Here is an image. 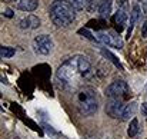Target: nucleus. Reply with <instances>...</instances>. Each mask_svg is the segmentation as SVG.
Wrapping results in <instances>:
<instances>
[{
  "mask_svg": "<svg viewBox=\"0 0 147 139\" xmlns=\"http://www.w3.org/2000/svg\"><path fill=\"white\" fill-rule=\"evenodd\" d=\"M90 69H92V65H90L89 59L83 55H76L59 66V69L56 72V78L61 83H70L77 76L89 73Z\"/></svg>",
  "mask_w": 147,
  "mask_h": 139,
  "instance_id": "f257e3e1",
  "label": "nucleus"
},
{
  "mask_svg": "<svg viewBox=\"0 0 147 139\" xmlns=\"http://www.w3.org/2000/svg\"><path fill=\"white\" fill-rule=\"evenodd\" d=\"M50 20L56 26H67L76 19V9L67 0H54L49 10Z\"/></svg>",
  "mask_w": 147,
  "mask_h": 139,
  "instance_id": "f03ea898",
  "label": "nucleus"
},
{
  "mask_svg": "<svg viewBox=\"0 0 147 139\" xmlns=\"http://www.w3.org/2000/svg\"><path fill=\"white\" fill-rule=\"evenodd\" d=\"M76 105L83 116H92L98 109L97 93L92 88H82L76 93Z\"/></svg>",
  "mask_w": 147,
  "mask_h": 139,
  "instance_id": "7ed1b4c3",
  "label": "nucleus"
},
{
  "mask_svg": "<svg viewBox=\"0 0 147 139\" xmlns=\"http://www.w3.org/2000/svg\"><path fill=\"white\" fill-rule=\"evenodd\" d=\"M96 40L103 43L107 47H116V49H121L123 47V40L120 37V35L114 30H101V32H96L94 35Z\"/></svg>",
  "mask_w": 147,
  "mask_h": 139,
  "instance_id": "20e7f679",
  "label": "nucleus"
},
{
  "mask_svg": "<svg viewBox=\"0 0 147 139\" xmlns=\"http://www.w3.org/2000/svg\"><path fill=\"white\" fill-rule=\"evenodd\" d=\"M129 85L127 82L119 79V80H114L111 82L107 88H106V96L109 99H121L124 96L129 95Z\"/></svg>",
  "mask_w": 147,
  "mask_h": 139,
  "instance_id": "39448f33",
  "label": "nucleus"
},
{
  "mask_svg": "<svg viewBox=\"0 0 147 139\" xmlns=\"http://www.w3.org/2000/svg\"><path fill=\"white\" fill-rule=\"evenodd\" d=\"M53 40L49 35H39L34 40H33V47H34V52L39 53V55H49L50 52L53 50Z\"/></svg>",
  "mask_w": 147,
  "mask_h": 139,
  "instance_id": "423d86ee",
  "label": "nucleus"
},
{
  "mask_svg": "<svg viewBox=\"0 0 147 139\" xmlns=\"http://www.w3.org/2000/svg\"><path fill=\"white\" fill-rule=\"evenodd\" d=\"M126 105L123 103L121 99H110L106 105V113L110 116V118H114V119H120L121 115H123V110H124Z\"/></svg>",
  "mask_w": 147,
  "mask_h": 139,
  "instance_id": "0eeeda50",
  "label": "nucleus"
},
{
  "mask_svg": "<svg viewBox=\"0 0 147 139\" xmlns=\"http://www.w3.org/2000/svg\"><path fill=\"white\" fill-rule=\"evenodd\" d=\"M19 26L23 30H33V29H37L40 26V19L34 14H29L27 17H23L20 20Z\"/></svg>",
  "mask_w": 147,
  "mask_h": 139,
  "instance_id": "6e6552de",
  "label": "nucleus"
},
{
  "mask_svg": "<svg viewBox=\"0 0 147 139\" xmlns=\"http://www.w3.org/2000/svg\"><path fill=\"white\" fill-rule=\"evenodd\" d=\"M140 14H142L140 6H139V4H134L133 9H131V13H130V26H129V29H127V37H130L134 25H136V23L139 22V19H140Z\"/></svg>",
  "mask_w": 147,
  "mask_h": 139,
  "instance_id": "1a4fd4ad",
  "label": "nucleus"
},
{
  "mask_svg": "<svg viewBox=\"0 0 147 139\" xmlns=\"http://www.w3.org/2000/svg\"><path fill=\"white\" fill-rule=\"evenodd\" d=\"M39 7L37 0H20L17 3V9L22 12H34Z\"/></svg>",
  "mask_w": 147,
  "mask_h": 139,
  "instance_id": "9d476101",
  "label": "nucleus"
},
{
  "mask_svg": "<svg viewBox=\"0 0 147 139\" xmlns=\"http://www.w3.org/2000/svg\"><path fill=\"white\" fill-rule=\"evenodd\" d=\"M111 4H113V0H100L98 3V13L103 19H107L111 13Z\"/></svg>",
  "mask_w": 147,
  "mask_h": 139,
  "instance_id": "9b49d317",
  "label": "nucleus"
},
{
  "mask_svg": "<svg viewBox=\"0 0 147 139\" xmlns=\"http://www.w3.org/2000/svg\"><path fill=\"white\" fill-rule=\"evenodd\" d=\"M136 110H137V103H136V102H131V103L126 105V108H124L123 115H121L120 119H121V121H130V118L134 116Z\"/></svg>",
  "mask_w": 147,
  "mask_h": 139,
  "instance_id": "f8f14e48",
  "label": "nucleus"
},
{
  "mask_svg": "<svg viewBox=\"0 0 147 139\" xmlns=\"http://www.w3.org/2000/svg\"><path fill=\"white\" fill-rule=\"evenodd\" d=\"M101 55H103L106 59H109V60H110V62H111V63L116 66V67H119V69H123V66H121V63L119 62V59H117V57H116V56H114V55L110 52V50H107L106 47H101Z\"/></svg>",
  "mask_w": 147,
  "mask_h": 139,
  "instance_id": "ddd939ff",
  "label": "nucleus"
},
{
  "mask_svg": "<svg viewBox=\"0 0 147 139\" xmlns=\"http://www.w3.org/2000/svg\"><path fill=\"white\" fill-rule=\"evenodd\" d=\"M114 19H116V23H117V25H120V26H124V25H126V22H127V19H129V14H127V12H126V10L117 9Z\"/></svg>",
  "mask_w": 147,
  "mask_h": 139,
  "instance_id": "4468645a",
  "label": "nucleus"
},
{
  "mask_svg": "<svg viewBox=\"0 0 147 139\" xmlns=\"http://www.w3.org/2000/svg\"><path fill=\"white\" fill-rule=\"evenodd\" d=\"M137 132H139V121H137V118H133V119L130 121V125H129L127 134H129L130 138H133V136L137 135Z\"/></svg>",
  "mask_w": 147,
  "mask_h": 139,
  "instance_id": "2eb2a0df",
  "label": "nucleus"
},
{
  "mask_svg": "<svg viewBox=\"0 0 147 139\" xmlns=\"http://www.w3.org/2000/svg\"><path fill=\"white\" fill-rule=\"evenodd\" d=\"M14 53H16V49H14V47L1 46V49H0V56H1V59H10V57L14 56Z\"/></svg>",
  "mask_w": 147,
  "mask_h": 139,
  "instance_id": "dca6fc26",
  "label": "nucleus"
},
{
  "mask_svg": "<svg viewBox=\"0 0 147 139\" xmlns=\"http://www.w3.org/2000/svg\"><path fill=\"white\" fill-rule=\"evenodd\" d=\"M76 10H83L86 9V0H67Z\"/></svg>",
  "mask_w": 147,
  "mask_h": 139,
  "instance_id": "f3484780",
  "label": "nucleus"
},
{
  "mask_svg": "<svg viewBox=\"0 0 147 139\" xmlns=\"http://www.w3.org/2000/svg\"><path fill=\"white\" fill-rule=\"evenodd\" d=\"M96 1H98V0H86V9L89 12H93L96 9Z\"/></svg>",
  "mask_w": 147,
  "mask_h": 139,
  "instance_id": "a211bd4d",
  "label": "nucleus"
},
{
  "mask_svg": "<svg viewBox=\"0 0 147 139\" xmlns=\"http://www.w3.org/2000/svg\"><path fill=\"white\" fill-rule=\"evenodd\" d=\"M79 33H80V35H84V36H86L87 39H90V40H96V37H94V36L87 30V29H80V30H79Z\"/></svg>",
  "mask_w": 147,
  "mask_h": 139,
  "instance_id": "6ab92c4d",
  "label": "nucleus"
},
{
  "mask_svg": "<svg viewBox=\"0 0 147 139\" xmlns=\"http://www.w3.org/2000/svg\"><path fill=\"white\" fill-rule=\"evenodd\" d=\"M127 7H129L127 0H117V9H121V10L127 12Z\"/></svg>",
  "mask_w": 147,
  "mask_h": 139,
  "instance_id": "aec40b11",
  "label": "nucleus"
},
{
  "mask_svg": "<svg viewBox=\"0 0 147 139\" xmlns=\"http://www.w3.org/2000/svg\"><path fill=\"white\" fill-rule=\"evenodd\" d=\"M142 113L144 115V116H147V103L144 102V103H142Z\"/></svg>",
  "mask_w": 147,
  "mask_h": 139,
  "instance_id": "412c9836",
  "label": "nucleus"
},
{
  "mask_svg": "<svg viewBox=\"0 0 147 139\" xmlns=\"http://www.w3.org/2000/svg\"><path fill=\"white\" fill-rule=\"evenodd\" d=\"M143 35L144 36L147 35V19H146V22H144V26H143Z\"/></svg>",
  "mask_w": 147,
  "mask_h": 139,
  "instance_id": "4be33fe9",
  "label": "nucleus"
},
{
  "mask_svg": "<svg viewBox=\"0 0 147 139\" xmlns=\"http://www.w3.org/2000/svg\"><path fill=\"white\" fill-rule=\"evenodd\" d=\"M143 12H144V14L147 16V0H144V3H143Z\"/></svg>",
  "mask_w": 147,
  "mask_h": 139,
  "instance_id": "5701e85b",
  "label": "nucleus"
},
{
  "mask_svg": "<svg viewBox=\"0 0 147 139\" xmlns=\"http://www.w3.org/2000/svg\"><path fill=\"white\" fill-rule=\"evenodd\" d=\"M137 1H143V0H137Z\"/></svg>",
  "mask_w": 147,
  "mask_h": 139,
  "instance_id": "b1692460",
  "label": "nucleus"
}]
</instances>
